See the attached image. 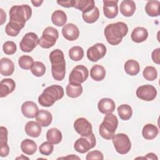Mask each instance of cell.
<instances>
[{"instance_id": "24", "label": "cell", "mask_w": 160, "mask_h": 160, "mask_svg": "<svg viewBox=\"0 0 160 160\" xmlns=\"http://www.w3.org/2000/svg\"><path fill=\"white\" fill-rule=\"evenodd\" d=\"M14 71V64L9 58H2L0 61V72L2 76H11Z\"/></svg>"}, {"instance_id": "12", "label": "cell", "mask_w": 160, "mask_h": 160, "mask_svg": "<svg viewBox=\"0 0 160 160\" xmlns=\"http://www.w3.org/2000/svg\"><path fill=\"white\" fill-rule=\"evenodd\" d=\"M106 54V47L102 43H96L87 50V57L92 62H97Z\"/></svg>"}, {"instance_id": "9", "label": "cell", "mask_w": 160, "mask_h": 160, "mask_svg": "<svg viewBox=\"0 0 160 160\" xmlns=\"http://www.w3.org/2000/svg\"><path fill=\"white\" fill-rule=\"evenodd\" d=\"M39 39L34 32L26 33L19 43V47L22 51L25 52H31L38 44Z\"/></svg>"}, {"instance_id": "40", "label": "cell", "mask_w": 160, "mask_h": 160, "mask_svg": "<svg viewBox=\"0 0 160 160\" xmlns=\"http://www.w3.org/2000/svg\"><path fill=\"white\" fill-rule=\"evenodd\" d=\"M39 149L41 154L45 156H49L52 154L54 149V146L53 144L48 141L42 142L40 145Z\"/></svg>"}, {"instance_id": "27", "label": "cell", "mask_w": 160, "mask_h": 160, "mask_svg": "<svg viewBox=\"0 0 160 160\" xmlns=\"http://www.w3.org/2000/svg\"><path fill=\"white\" fill-rule=\"evenodd\" d=\"M158 128L152 124H146L142 130V135L145 139L151 140L154 139L158 134Z\"/></svg>"}, {"instance_id": "35", "label": "cell", "mask_w": 160, "mask_h": 160, "mask_svg": "<svg viewBox=\"0 0 160 160\" xmlns=\"http://www.w3.org/2000/svg\"><path fill=\"white\" fill-rule=\"evenodd\" d=\"M95 6L93 0H74V8L82 12Z\"/></svg>"}, {"instance_id": "37", "label": "cell", "mask_w": 160, "mask_h": 160, "mask_svg": "<svg viewBox=\"0 0 160 160\" xmlns=\"http://www.w3.org/2000/svg\"><path fill=\"white\" fill-rule=\"evenodd\" d=\"M34 63V62L33 58L28 55L21 56L18 59V64L19 67L25 70L31 69Z\"/></svg>"}, {"instance_id": "6", "label": "cell", "mask_w": 160, "mask_h": 160, "mask_svg": "<svg viewBox=\"0 0 160 160\" xmlns=\"http://www.w3.org/2000/svg\"><path fill=\"white\" fill-rule=\"evenodd\" d=\"M58 37V31L52 26H48L43 31L42 36L39 39L38 44L42 48H50L55 44Z\"/></svg>"}, {"instance_id": "13", "label": "cell", "mask_w": 160, "mask_h": 160, "mask_svg": "<svg viewBox=\"0 0 160 160\" xmlns=\"http://www.w3.org/2000/svg\"><path fill=\"white\" fill-rule=\"evenodd\" d=\"M74 128L81 136H87L92 133L91 124L84 118H78L74 122Z\"/></svg>"}, {"instance_id": "5", "label": "cell", "mask_w": 160, "mask_h": 160, "mask_svg": "<svg viewBox=\"0 0 160 160\" xmlns=\"http://www.w3.org/2000/svg\"><path fill=\"white\" fill-rule=\"evenodd\" d=\"M118 120L112 113L106 114L103 121L99 127V132L101 136L106 140L112 139L118 128Z\"/></svg>"}, {"instance_id": "46", "label": "cell", "mask_w": 160, "mask_h": 160, "mask_svg": "<svg viewBox=\"0 0 160 160\" xmlns=\"http://www.w3.org/2000/svg\"><path fill=\"white\" fill-rule=\"evenodd\" d=\"M0 14H1V24L2 25L5 21H6V12L4 11V10L1 8L0 9Z\"/></svg>"}, {"instance_id": "22", "label": "cell", "mask_w": 160, "mask_h": 160, "mask_svg": "<svg viewBox=\"0 0 160 160\" xmlns=\"http://www.w3.org/2000/svg\"><path fill=\"white\" fill-rule=\"evenodd\" d=\"M24 130L27 135L32 138L39 137L42 131L41 126L38 122L32 121H29L26 123Z\"/></svg>"}, {"instance_id": "49", "label": "cell", "mask_w": 160, "mask_h": 160, "mask_svg": "<svg viewBox=\"0 0 160 160\" xmlns=\"http://www.w3.org/2000/svg\"><path fill=\"white\" fill-rule=\"evenodd\" d=\"M29 159V158H28V157L24 156L23 154H21V156L16 158V159Z\"/></svg>"}, {"instance_id": "15", "label": "cell", "mask_w": 160, "mask_h": 160, "mask_svg": "<svg viewBox=\"0 0 160 160\" xmlns=\"http://www.w3.org/2000/svg\"><path fill=\"white\" fill-rule=\"evenodd\" d=\"M62 34L65 39L68 41H75L79 36L78 28L72 23H68L64 26L62 29Z\"/></svg>"}, {"instance_id": "34", "label": "cell", "mask_w": 160, "mask_h": 160, "mask_svg": "<svg viewBox=\"0 0 160 160\" xmlns=\"http://www.w3.org/2000/svg\"><path fill=\"white\" fill-rule=\"evenodd\" d=\"M118 112L120 119L124 121H128L132 117V109L129 105L124 104L118 108Z\"/></svg>"}, {"instance_id": "33", "label": "cell", "mask_w": 160, "mask_h": 160, "mask_svg": "<svg viewBox=\"0 0 160 160\" xmlns=\"http://www.w3.org/2000/svg\"><path fill=\"white\" fill-rule=\"evenodd\" d=\"M160 2L159 1H148L145 6V11L149 16L157 17L159 15Z\"/></svg>"}, {"instance_id": "44", "label": "cell", "mask_w": 160, "mask_h": 160, "mask_svg": "<svg viewBox=\"0 0 160 160\" xmlns=\"http://www.w3.org/2000/svg\"><path fill=\"white\" fill-rule=\"evenodd\" d=\"M74 0L69 1H57V3L64 8H72L74 7Z\"/></svg>"}, {"instance_id": "1", "label": "cell", "mask_w": 160, "mask_h": 160, "mask_svg": "<svg viewBox=\"0 0 160 160\" xmlns=\"http://www.w3.org/2000/svg\"><path fill=\"white\" fill-rule=\"evenodd\" d=\"M31 15L32 9L28 4L12 6L9 10V22L6 29L11 34L18 35Z\"/></svg>"}, {"instance_id": "47", "label": "cell", "mask_w": 160, "mask_h": 160, "mask_svg": "<svg viewBox=\"0 0 160 160\" xmlns=\"http://www.w3.org/2000/svg\"><path fill=\"white\" fill-rule=\"evenodd\" d=\"M58 159H80V158H79L78 156H75L74 154H71L70 156L69 155V156H68L66 157L59 158Z\"/></svg>"}, {"instance_id": "8", "label": "cell", "mask_w": 160, "mask_h": 160, "mask_svg": "<svg viewBox=\"0 0 160 160\" xmlns=\"http://www.w3.org/2000/svg\"><path fill=\"white\" fill-rule=\"evenodd\" d=\"M96 144V138L92 132L89 136H81L78 139L74 142V148L77 152L84 154L93 148Z\"/></svg>"}, {"instance_id": "7", "label": "cell", "mask_w": 160, "mask_h": 160, "mask_svg": "<svg viewBox=\"0 0 160 160\" xmlns=\"http://www.w3.org/2000/svg\"><path fill=\"white\" fill-rule=\"evenodd\" d=\"M112 141L116 151L120 154H127L131 148V142L126 134H114L112 138Z\"/></svg>"}, {"instance_id": "19", "label": "cell", "mask_w": 160, "mask_h": 160, "mask_svg": "<svg viewBox=\"0 0 160 160\" xmlns=\"http://www.w3.org/2000/svg\"><path fill=\"white\" fill-rule=\"evenodd\" d=\"M115 102L111 98H102L99 100L98 104V108L99 112L104 114L112 113L115 110Z\"/></svg>"}, {"instance_id": "30", "label": "cell", "mask_w": 160, "mask_h": 160, "mask_svg": "<svg viewBox=\"0 0 160 160\" xmlns=\"http://www.w3.org/2000/svg\"><path fill=\"white\" fill-rule=\"evenodd\" d=\"M62 136L61 132L57 128L49 129L46 133L47 140L53 144H58L62 141Z\"/></svg>"}, {"instance_id": "21", "label": "cell", "mask_w": 160, "mask_h": 160, "mask_svg": "<svg viewBox=\"0 0 160 160\" xmlns=\"http://www.w3.org/2000/svg\"><path fill=\"white\" fill-rule=\"evenodd\" d=\"M35 118L36 121L42 127H47L49 126L52 120L51 113L44 109L39 110Z\"/></svg>"}, {"instance_id": "16", "label": "cell", "mask_w": 160, "mask_h": 160, "mask_svg": "<svg viewBox=\"0 0 160 160\" xmlns=\"http://www.w3.org/2000/svg\"><path fill=\"white\" fill-rule=\"evenodd\" d=\"M8 130L4 126L0 127V156L6 157L9 152V147L8 144Z\"/></svg>"}, {"instance_id": "3", "label": "cell", "mask_w": 160, "mask_h": 160, "mask_svg": "<svg viewBox=\"0 0 160 160\" xmlns=\"http://www.w3.org/2000/svg\"><path fill=\"white\" fill-rule=\"evenodd\" d=\"M49 59L51 63V74L56 81H62L66 73V62L63 52L56 49L50 52Z\"/></svg>"}, {"instance_id": "18", "label": "cell", "mask_w": 160, "mask_h": 160, "mask_svg": "<svg viewBox=\"0 0 160 160\" xmlns=\"http://www.w3.org/2000/svg\"><path fill=\"white\" fill-rule=\"evenodd\" d=\"M16 88L15 81L11 78H6L0 82V97L4 98L12 92Z\"/></svg>"}, {"instance_id": "2", "label": "cell", "mask_w": 160, "mask_h": 160, "mask_svg": "<svg viewBox=\"0 0 160 160\" xmlns=\"http://www.w3.org/2000/svg\"><path fill=\"white\" fill-rule=\"evenodd\" d=\"M128 32L127 24L123 22H117L107 25L104 33L108 42L112 46L118 45Z\"/></svg>"}, {"instance_id": "45", "label": "cell", "mask_w": 160, "mask_h": 160, "mask_svg": "<svg viewBox=\"0 0 160 160\" xmlns=\"http://www.w3.org/2000/svg\"><path fill=\"white\" fill-rule=\"evenodd\" d=\"M144 158L146 159H152V160H158V158L156 156V155L152 152H149L146 154V156L144 158Z\"/></svg>"}, {"instance_id": "10", "label": "cell", "mask_w": 160, "mask_h": 160, "mask_svg": "<svg viewBox=\"0 0 160 160\" xmlns=\"http://www.w3.org/2000/svg\"><path fill=\"white\" fill-rule=\"evenodd\" d=\"M88 68L83 65H78L71 71L69 76V82L81 84L88 79Z\"/></svg>"}, {"instance_id": "48", "label": "cell", "mask_w": 160, "mask_h": 160, "mask_svg": "<svg viewBox=\"0 0 160 160\" xmlns=\"http://www.w3.org/2000/svg\"><path fill=\"white\" fill-rule=\"evenodd\" d=\"M31 2L34 6L39 7L42 4V3L43 2V1H31Z\"/></svg>"}, {"instance_id": "17", "label": "cell", "mask_w": 160, "mask_h": 160, "mask_svg": "<svg viewBox=\"0 0 160 160\" xmlns=\"http://www.w3.org/2000/svg\"><path fill=\"white\" fill-rule=\"evenodd\" d=\"M38 111L39 108L36 104L33 101H26L21 106V112L22 114L28 118H35Z\"/></svg>"}, {"instance_id": "4", "label": "cell", "mask_w": 160, "mask_h": 160, "mask_svg": "<svg viewBox=\"0 0 160 160\" xmlns=\"http://www.w3.org/2000/svg\"><path fill=\"white\" fill-rule=\"evenodd\" d=\"M64 89L59 85H51L47 87L38 98V102L44 107H50L64 96Z\"/></svg>"}, {"instance_id": "42", "label": "cell", "mask_w": 160, "mask_h": 160, "mask_svg": "<svg viewBox=\"0 0 160 160\" xmlns=\"http://www.w3.org/2000/svg\"><path fill=\"white\" fill-rule=\"evenodd\" d=\"M104 159L103 154L98 151V150H94L90 151L88 153L86 159V160H92V159H98V160H102Z\"/></svg>"}, {"instance_id": "39", "label": "cell", "mask_w": 160, "mask_h": 160, "mask_svg": "<svg viewBox=\"0 0 160 160\" xmlns=\"http://www.w3.org/2000/svg\"><path fill=\"white\" fill-rule=\"evenodd\" d=\"M31 71L34 76L36 77H41L46 72V66L42 62L36 61L32 66Z\"/></svg>"}, {"instance_id": "14", "label": "cell", "mask_w": 160, "mask_h": 160, "mask_svg": "<svg viewBox=\"0 0 160 160\" xmlns=\"http://www.w3.org/2000/svg\"><path fill=\"white\" fill-rule=\"evenodd\" d=\"M118 1L104 0L103 1V12L104 16L109 19H113L118 14Z\"/></svg>"}, {"instance_id": "20", "label": "cell", "mask_w": 160, "mask_h": 160, "mask_svg": "<svg viewBox=\"0 0 160 160\" xmlns=\"http://www.w3.org/2000/svg\"><path fill=\"white\" fill-rule=\"evenodd\" d=\"M119 10L124 16H132L136 11L135 2L132 0H123L120 4Z\"/></svg>"}, {"instance_id": "28", "label": "cell", "mask_w": 160, "mask_h": 160, "mask_svg": "<svg viewBox=\"0 0 160 160\" xmlns=\"http://www.w3.org/2000/svg\"><path fill=\"white\" fill-rule=\"evenodd\" d=\"M90 76L96 81H101L106 76V70L102 66L95 64L90 70Z\"/></svg>"}, {"instance_id": "11", "label": "cell", "mask_w": 160, "mask_h": 160, "mask_svg": "<svg viewBox=\"0 0 160 160\" xmlns=\"http://www.w3.org/2000/svg\"><path fill=\"white\" fill-rule=\"evenodd\" d=\"M137 97L143 101H151L157 96L156 89L151 84H146L139 86L136 92Z\"/></svg>"}, {"instance_id": "36", "label": "cell", "mask_w": 160, "mask_h": 160, "mask_svg": "<svg viewBox=\"0 0 160 160\" xmlns=\"http://www.w3.org/2000/svg\"><path fill=\"white\" fill-rule=\"evenodd\" d=\"M69 56L71 60L79 61L81 60L84 56V50L80 46H74L69 50Z\"/></svg>"}, {"instance_id": "41", "label": "cell", "mask_w": 160, "mask_h": 160, "mask_svg": "<svg viewBox=\"0 0 160 160\" xmlns=\"http://www.w3.org/2000/svg\"><path fill=\"white\" fill-rule=\"evenodd\" d=\"M3 51L6 54L11 55L16 52L17 50V46L15 42L11 41H6L2 45Z\"/></svg>"}, {"instance_id": "32", "label": "cell", "mask_w": 160, "mask_h": 160, "mask_svg": "<svg viewBox=\"0 0 160 160\" xmlns=\"http://www.w3.org/2000/svg\"><path fill=\"white\" fill-rule=\"evenodd\" d=\"M125 72L130 76L137 75L140 71V66L138 61L134 59H129L124 64Z\"/></svg>"}, {"instance_id": "38", "label": "cell", "mask_w": 160, "mask_h": 160, "mask_svg": "<svg viewBox=\"0 0 160 160\" xmlns=\"http://www.w3.org/2000/svg\"><path fill=\"white\" fill-rule=\"evenodd\" d=\"M142 75L145 79L149 81H152L157 78L158 72L156 69L154 67L151 66H148L144 69L142 72Z\"/></svg>"}, {"instance_id": "26", "label": "cell", "mask_w": 160, "mask_h": 160, "mask_svg": "<svg viewBox=\"0 0 160 160\" xmlns=\"http://www.w3.org/2000/svg\"><path fill=\"white\" fill-rule=\"evenodd\" d=\"M66 92L68 97L76 98L81 95L82 92V87L81 84L69 82L66 88Z\"/></svg>"}, {"instance_id": "25", "label": "cell", "mask_w": 160, "mask_h": 160, "mask_svg": "<svg viewBox=\"0 0 160 160\" xmlns=\"http://www.w3.org/2000/svg\"><path fill=\"white\" fill-rule=\"evenodd\" d=\"M82 17L86 22L89 24L94 23L98 19L99 17V9L96 6L88 9L82 12Z\"/></svg>"}, {"instance_id": "29", "label": "cell", "mask_w": 160, "mask_h": 160, "mask_svg": "<svg viewBox=\"0 0 160 160\" xmlns=\"http://www.w3.org/2000/svg\"><path fill=\"white\" fill-rule=\"evenodd\" d=\"M21 149L26 154L32 155L37 150V144L34 141L29 139H26L21 142Z\"/></svg>"}, {"instance_id": "43", "label": "cell", "mask_w": 160, "mask_h": 160, "mask_svg": "<svg viewBox=\"0 0 160 160\" xmlns=\"http://www.w3.org/2000/svg\"><path fill=\"white\" fill-rule=\"evenodd\" d=\"M159 54H160V48H158L154 49L151 54V58L154 62L157 64H159L160 63V59H159Z\"/></svg>"}, {"instance_id": "23", "label": "cell", "mask_w": 160, "mask_h": 160, "mask_svg": "<svg viewBox=\"0 0 160 160\" xmlns=\"http://www.w3.org/2000/svg\"><path fill=\"white\" fill-rule=\"evenodd\" d=\"M148 36V30L143 27H136L135 28L131 35V39L133 42L136 43H140L146 40Z\"/></svg>"}, {"instance_id": "31", "label": "cell", "mask_w": 160, "mask_h": 160, "mask_svg": "<svg viewBox=\"0 0 160 160\" xmlns=\"http://www.w3.org/2000/svg\"><path fill=\"white\" fill-rule=\"evenodd\" d=\"M51 21L54 25L59 27L62 26L67 21L66 14L63 11L56 10L52 14Z\"/></svg>"}]
</instances>
